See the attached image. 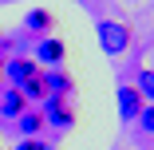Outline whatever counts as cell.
<instances>
[{"mask_svg":"<svg viewBox=\"0 0 154 150\" xmlns=\"http://www.w3.org/2000/svg\"><path fill=\"white\" fill-rule=\"evenodd\" d=\"M0 75H4V63H0Z\"/></svg>","mask_w":154,"mask_h":150,"instance_id":"obj_13","label":"cell"},{"mask_svg":"<svg viewBox=\"0 0 154 150\" xmlns=\"http://www.w3.org/2000/svg\"><path fill=\"white\" fill-rule=\"evenodd\" d=\"M20 91H24V99H44V95H48V91H44V79H40V75H36V79H28V83L20 87Z\"/></svg>","mask_w":154,"mask_h":150,"instance_id":"obj_10","label":"cell"},{"mask_svg":"<svg viewBox=\"0 0 154 150\" xmlns=\"http://www.w3.org/2000/svg\"><path fill=\"white\" fill-rule=\"evenodd\" d=\"M63 55H67L63 40H44V44H36V59H44V63H59Z\"/></svg>","mask_w":154,"mask_h":150,"instance_id":"obj_5","label":"cell"},{"mask_svg":"<svg viewBox=\"0 0 154 150\" xmlns=\"http://www.w3.org/2000/svg\"><path fill=\"white\" fill-rule=\"evenodd\" d=\"M16 150H44V146H40V142H36V138H24V142H20V146H16Z\"/></svg>","mask_w":154,"mask_h":150,"instance_id":"obj_12","label":"cell"},{"mask_svg":"<svg viewBox=\"0 0 154 150\" xmlns=\"http://www.w3.org/2000/svg\"><path fill=\"white\" fill-rule=\"evenodd\" d=\"M134 123H138V127H142V130H146V134H154V103H150V107H142V111H138V118H134Z\"/></svg>","mask_w":154,"mask_h":150,"instance_id":"obj_11","label":"cell"},{"mask_svg":"<svg viewBox=\"0 0 154 150\" xmlns=\"http://www.w3.org/2000/svg\"><path fill=\"white\" fill-rule=\"evenodd\" d=\"M0 4H4V0H0Z\"/></svg>","mask_w":154,"mask_h":150,"instance_id":"obj_14","label":"cell"},{"mask_svg":"<svg viewBox=\"0 0 154 150\" xmlns=\"http://www.w3.org/2000/svg\"><path fill=\"white\" fill-rule=\"evenodd\" d=\"M32 32H44V28H51V12L48 8H36V12H28V20H24Z\"/></svg>","mask_w":154,"mask_h":150,"instance_id":"obj_9","label":"cell"},{"mask_svg":"<svg viewBox=\"0 0 154 150\" xmlns=\"http://www.w3.org/2000/svg\"><path fill=\"white\" fill-rule=\"evenodd\" d=\"M48 118H51L55 127H71V123H75V115L67 111L63 99H48Z\"/></svg>","mask_w":154,"mask_h":150,"instance_id":"obj_6","label":"cell"},{"mask_svg":"<svg viewBox=\"0 0 154 150\" xmlns=\"http://www.w3.org/2000/svg\"><path fill=\"white\" fill-rule=\"evenodd\" d=\"M99 44H103V51L107 55H122L127 51V44H131V28L127 24H115V20H99Z\"/></svg>","mask_w":154,"mask_h":150,"instance_id":"obj_1","label":"cell"},{"mask_svg":"<svg viewBox=\"0 0 154 150\" xmlns=\"http://www.w3.org/2000/svg\"><path fill=\"white\" fill-rule=\"evenodd\" d=\"M24 91H20V87H8V91L4 95H0V115H4V118H20L24 115Z\"/></svg>","mask_w":154,"mask_h":150,"instance_id":"obj_4","label":"cell"},{"mask_svg":"<svg viewBox=\"0 0 154 150\" xmlns=\"http://www.w3.org/2000/svg\"><path fill=\"white\" fill-rule=\"evenodd\" d=\"M40 127H44V115L40 111H24L20 115V130L24 134H40Z\"/></svg>","mask_w":154,"mask_h":150,"instance_id":"obj_8","label":"cell"},{"mask_svg":"<svg viewBox=\"0 0 154 150\" xmlns=\"http://www.w3.org/2000/svg\"><path fill=\"white\" fill-rule=\"evenodd\" d=\"M134 91L142 95V103H154V71L146 67V71H138V87Z\"/></svg>","mask_w":154,"mask_h":150,"instance_id":"obj_7","label":"cell"},{"mask_svg":"<svg viewBox=\"0 0 154 150\" xmlns=\"http://www.w3.org/2000/svg\"><path fill=\"white\" fill-rule=\"evenodd\" d=\"M142 107H146V103H142V95L134 91L131 83H122V87H119V118H122V123H134Z\"/></svg>","mask_w":154,"mask_h":150,"instance_id":"obj_2","label":"cell"},{"mask_svg":"<svg viewBox=\"0 0 154 150\" xmlns=\"http://www.w3.org/2000/svg\"><path fill=\"white\" fill-rule=\"evenodd\" d=\"M4 75H8L16 87H24L28 79H36L40 71H36V63H32V59H8V63H4Z\"/></svg>","mask_w":154,"mask_h":150,"instance_id":"obj_3","label":"cell"}]
</instances>
